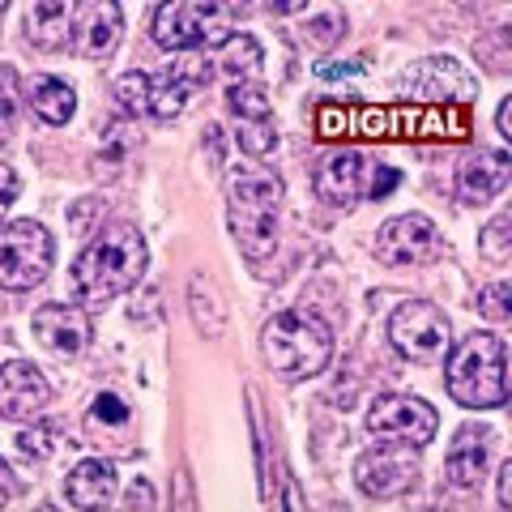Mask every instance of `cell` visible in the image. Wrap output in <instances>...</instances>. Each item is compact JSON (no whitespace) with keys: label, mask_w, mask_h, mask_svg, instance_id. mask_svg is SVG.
<instances>
[{"label":"cell","mask_w":512,"mask_h":512,"mask_svg":"<svg viewBox=\"0 0 512 512\" xmlns=\"http://www.w3.org/2000/svg\"><path fill=\"white\" fill-rule=\"evenodd\" d=\"M150 248L133 222H111L90 235V244L69 269V291L82 308H103V303L128 295L133 286L146 278Z\"/></svg>","instance_id":"cell-1"},{"label":"cell","mask_w":512,"mask_h":512,"mask_svg":"<svg viewBox=\"0 0 512 512\" xmlns=\"http://www.w3.org/2000/svg\"><path fill=\"white\" fill-rule=\"evenodd\" d=\"M286 184L282 175H274L269 167L244 163L227 175V222L235 235V248L248 256V261H265L278 248V210H282Z\"/></svg>","instance_id":"cell-2"},{"label":"cell","mask_w":512,"mask_h":512,"mask_svg":"<svg viewBox=\"0 0 512 512\" xmlns=\"http://www.w3.org/2000/svg\"><path fill=\"white\" fill-rule=\"evenodd\" d=\"M261 355L282 380L320 376L333 359V325L308 308L278 312L261 329Z\"/></svg>","instance_id":"cell-3"},{"label":"cell","mask_w":512,"mask_h":512,"mask_svg":"<svg viewBox=\"0 0 512 512\" xmlns=\"http://www.w3.org/2000/svg\"><path fill=\"white\" fill-rule=\"evenodd\" d=\"M448 393L466 410H500L508 402V346L500 333H470L448 350Z\"/></svg>","instance_id":"cell-4"},{"label":"cell","mask_w":512,"mask_h":512,"mask_svg":"<svg viewBox=\"0 0 512 512\" xmlns=\"http://www.w3.org/2000/svg\"><path fill=\"white\" fill-rule=\"evenodd\" d=\"M244 9L239 5H218V0H171V5L154 9V43L167 52H205V47H222Z\"/></svg>","instance_id":"cell-5"},{"label":"cell","mask_w":512,"mask_h":512,"mask_svg":"<svg viewBox=\"0 0 512 512\" xmlns=\"http://www.w3.org/2000/svg\"><path fill=\"white\" fill-rule=\"evenodd\" d=\"M56 239L35 218L0 222V291H35L52 274Z\"/></svg>","instance_id":"cell-6"},{"label":"cell","mask_w":512,"mask_h":512,"mask_svg":"<svg viewBox=\"0 0 512 512\" xmlns=\"http://www.w3.org/2000/svg\"><path fill=\"white\" fill-rule=\"evenodd\" d=\"M389 342L410 363H440L453 350V325L427 299H406L389 316Z\"/></svg>","instance_id":"cell-7"},{"label":"cell","mask_w":512,"mask_h":512,"mask_svg":"<svg viewBox=\"0 0 512 512\" xmlns=\"http://www.w3.org/2000/svg\"><path fill=\"white\" fill-rule=\"evenodd\" d=\"M436 410H431L423 397L410 393H384L367 406V431L380 444H406V448H423L436 440Z\"/></svg>","instance_id":"cell-8"},{"label":"cell","mask_w":512,"mask_h":512,"mask_svg":"<svg viewBox=\"0 0 512 512\" xmlns=\"http://www.w3.org/2000/svg\"><path fill=\"white\" fill-rule=\"evenodd\" d=\"M376 261L389 269L431 265L444 256V235L427 214H397L376 231Z\"/></svg>","instance_id":"cell-9"},{"label":"cell","mask_w":512,"mask_h":512,"mask_svg":"<svg viewBox=\"0 0 512 512\" xmlns=\"http://www.w3.org/2000/svg\"><path fill=\"white\" fill-rule=\"evenodd\" d=\"M419 474H423L419 448L406 444H376L355 461V483L372 500H397V495L414 491Z\"/></svg>","instance_id":"cell-10"},{"label":"cell","mask_w":512,"mask_h":512,"mask_svg":"<svg viewBox=\"0 0 512 512\" xmlns=\"http://www.w3.org/2000/svg\"><path fill=\"white\" fill-rule=\"evenodd\" d=\"M227 111L235 120V141L248 158H269L278 150V120L269 94L248 82V86H227Z\"/></svg>","instance_id":"cell-11"},{"label":"cell","mask_w":512,"mask_h":512,"mask_svg":"<svg viewBox=\"0 0 512 512\" xmlns=\"http://www.w3.org/2000/svg\"><path fill=\"white\" fill-rule=\"evenodd\" d=\"M210 82H214V64L205 60L201 52L180 56L175 64H167V69L150 73V111H146V116L175 120L188 107L192 94H201Z\"/></svg>","instance_id":"cell-12"},{"label":"cell","mask_w":512,"mask_h":512,"mask_svg":"<svg viewBox=\"0 0 512 512\" xmlns=\"http://www.w3.org/2000/svg\"><path fill=\"white\" fill-rule=\"evenodd\" d=\"M402 90L410 99L423 103H470L478 94L474 73L453 56H427L419 64H410L402 77Z\"/></svg>","instance_id":"cell-13"},{"label":"cell","mask_w":512,"mask_h":512,"mask_svg":"<svg viewBox=\"0 0 512 512\" xmlns=\"http://www.w3.org/2000/svg\"><path fill=\"white\" fill-rule=\"evenodd\" d=\"M52 402V384L26 359L0 363V419L9 423H39V414Z\"/></svg>","instance_id":"cell-14"},{"label":"cell","mask_w":512,"mask_h":512,"mask_svg":"<svg viewBox=\"0 0 512 512\" xmlns=\"http://www.w3.org/2000/svg\"><path fill=\"white\" fill-rule=\"evenodd\" d=\"M30 329L43 350H52L60 359H73L94 342V325L86 308H69V303H43L30 316Z\"/></svg>","instance_id":"cell-15"},{"label":"cell","mask_w":512,"mask_h":512,"mask_svg":"<svg viewBox=\"0 0 512 512\" xmlns=\"http://www.w3.org/2000/svg\"><path fill=\"white\" fill-rule=\"evenodd\" d=\"M367 175H372V167H367V158L359 150H338L320 163L312 188L329 210H350V205H359L367 197Z\"/></svg>","instance_id":"cell-16"},{"label":"cell","mask_w":512,"mask_h":512,"mask_svg":"<svg viewBox=\"0 0 512 512\" xmlns=\"http://www.w3.org/2000/svg\"><path fill=\"white\" fill-rule=\"evenodd\" d=\"M491 444H495V431L487 423H466L448 444V457H444V474L457 491H474L487 474V461H491Z\"/></svg>","instance_id":"cell-17"},{"label":"cell","mask_w":512,"mask_h":512,"mask_svg":"<svg viewBox=\"0 0 512 512\" xmlns=\"http://www.w3.org/2000/svg\"><path fill=\"white\" fill-rule=\"evenodd\" d=\"M124 35V13L111 0H90L77 5L73 13V52H82L90 60H103L116 52V43Z\"/></svg>","instance_id":"cell-18"},{"label":"cell","mask_w":512,"mask_h":512,"mask_svg":"<svg viewBox=\"0 0 512 512\" xmlns=\"http://www.w3.org/2000/svg\"><path fill=\"white\" fill-rule=\"evenodd\" d=\"M512 158L504 150H478L457 167V201L461 205H491L508 188Z\"/></svg>","instance_id":"cell-19"},{"label":"cell","mask_w":512,"mask_h":512,"mask_svg":"<svg viewBox=\"0 0 512 512\" xmlns=\"http://www.w3.org/2000/svg\"><path fill=\"white\" fill-rule=\"evenodd\" d=\"M116 491H120V474L103 457L77 461L69 478H64V495H69V504L77 512H107L116 504Z\"/></svg>","instance_id":"cell-20"},{"label":"cell","mask_w":512,"mask_h":512,"mask_svg":"<svg viewBox=\"0 0 512 512\" xmlns=\"http://www.w3.org/2000/svg\"><path fill=\"white\" fill-rule=\"evenodd\" d=\"M73 13L77 5L69 0H39L35 9L26 13V35L39 52H64L73 47Z\"/></svg>","instance_id":"cell-21"},{"label":"cell","mask_w":512,"mask_h":512,"mask_svg":"<svg viewBox=\"0 0 512 512\" xmlns=\"http://www.w3.org/2000/svg\"><path fill=\"white\" fill-rule=\"evenodd\" d=\"M26 107L35 111V116L43 124H69L73 120V111H77V90L64 82V77H52V73H35V77H26Z\"/></svg>","instance_id":"cell-22"},{"label":"cell","mask_w":512,"mask_h":512,"mask_svg":"<svg viewBox=\"0 0 512 512\" xmlns=\"http://www.w3.org/2000/svg\"><path fill=\"white\" fill-rule=\"evenodd\" d=\"M261 69H265V47H261V39H252V35H231L227 43L218 47L214 73L231 77V86L256 82V73H261Z\"/></svg>","instance_id":"cell-23"},{"label":"cell","mask_w":512,"mask_h":512,"mask_svg":"<svg viewBox=\"0 0 512 512\" xmlns=\"http://www.w3.org/2000/svg\"><path fill=\"white\" fill-rule=\"evenodd\" d=\"M86 427H90V436H111V431H116L124 453L133 448V410H128V402L120 393H99L94 397L90 414H86Z\"/></svg>","instance_id":"cell-24"},{"label":"cell","mask_w":512,"mask_h":512,"mask_svg":"<svg viewBox=\"0 0 512 512\" xmlns=\"http://www.w3.org/2000/svg\"><path fill=\"white\" fill-rule=\"evenodd\" d=\"M188 312H192V325H197L205 338H222V333H227V308H222L210 278L197 274L188 282Z\"/></svg>","instance_id":"cell-25"},{"label":"cell","mask_w":512,"mask_h":512,"mask_svg":"<svg viewBox=\"0 0 512 512\" xmlns=\"http://www.w3.org/2000/svg\"><path fill=\"white\" fill-rule=\"evenodd\" d=\"M248 427H252V448H256V487H261V500H269L274 495V470H269V431H265L256 389H248Z\"/></svg>","instance_id":"cell-26"},{"label":"cell","mask_w":512,"mask_h":512,"mask_svg":"<svg viewBox=\"0 0 512 512\" xmlns=\"http://www.w3.org/2000/svg\"><path fill=\"white\" fill-rule=\"evenodd\" d=\"M478 316H487V320H495V325H504V320L512 316V286H508V278H495V282H487V286H478Z\"/></svg>","instance_id":"cell-27"},{"label":"cell","mask_w":512,"mask_h":512,"mask_svg":"<svg viewBox=\"0 0 512 512\" xmlns=\"http://www.w3.org/2000/svg\"><path fill=\"white\" fill-rule=\"evenodd\" d=\"M508 231H512V214H508V210H500V214H495L487 227H483V235H478V248H483L487 261H495V265L508 261V252H512Z\"/></svg>","instance_id":"cell-28"},{"label":"cell","mask_w":512,"mask_h":512,"mask_svg":"<svg viewBox=\"0 0 512 512\" xmlns=\"http://www.w3.org/2000/svg\"><path fill=\"white\" fill-rule=\"evenodd\" d=\"M346 35V18L338 9H329V13H312L308 22H303V39H308L312 47H320V52H325V47H333Z\"/></svg>","instance_id":"cell-29"},{"label":"cell","mask_w":512,"mask_h":512,"mask_svg":"<svg viewBox=\"0 0 512 512\" xmlns=\"http://www.w3.org/2000/svg\"><path fill=\"white\" fill-rule=\"evenodd\" d=\"M116 99L128 116H146L150 111V73H137V69L124 73L116 82Z\"/></svg>","instance_id":"cell-30"},{"label":"cell","mask_w":512,"mask_h":512,"mask_svg":"<svg viewBox=\"0 0 512 512\" xmlns=\"http://www.w3.org/2000/svg\"><path fill=\"white\" fill-rule=\"evenodd\" d=\"M13 124H18V73L0 64V141L13 137Z\"/></svg>","instance_id":"cell-31"},{"label":"cell","mask_w":512,"mask_h":512,"mask_svg":"<svg viewBox=\"0 0 512 512\" xmlns=\"http://www.w3.org/2000/svg\"><path fill=\"white\" fill-rule=\"evenodd\" d=\"M508 43H512L508 30H491V35H483V39L474 43V56L483 60L491 73H508V64H512V56H508Z\"/></svg>","instance_id":"cell-32"},{"label":"cell","mask_w":512,"mask_h":512,"mask_svg":"<svg viewBox=\"0 0 512 512\" xmlns=\"http://www.w3.org/2000/svg\"><path fill=\"white\" fill-rule=\"evenodd\" d=\"M18 448H22L26 457H35V461L52 457V431H47V427H26L22 436H18Z\"/></svg>","instance_id":"cell-33"},{"label":"cell","mask_w":512,"mask_h":512,"mask_svg":"<svg viewBox=\"0 0 512 512\" xmlns=\"http://www.w3.org/2000/svg\"><path fill=\"white\" fill-rule=\"evenodd\" d=\"M397 184H402V171H397V167H376L372 175H367V201L389 197Z\"/></svg>","instance_id":"cell-34"},{"label":"cell","mask_w":512,"mask_h":512,"mask_svg":"<svg viewBox=\"0 0 512 512\" xmlns=\"http://www.w3.org/2000/svg\"><path fill=\"white\" fill-rule=\"evenodd\" d=\"M171 512H197V495H192V478L180 466L175 470V495H171Z\"/></svg>","instance_id":"cell-35"},{"label":"cell","mask_w":512,"mask_h":512,"mask_svg":"<svg viewBox=\"0 0 512 512\" xmlns=\"http://www.w3.org/2000/svg\"><path fill=\"white\" fill-rule=\"evenodd\" d=\"M18 192H22V180H18V171L0 163V210H9V205L18 201Z\"/></svg>","instance_id":"cell-36"},{"label":"cell","mask_w":512,"mask_h":512,"mask_svg":"<svg viewBox=\"0 0 512 512\" xmlns=\"http://www.w3.org/2000/svg\"><path fill=\"white\" fill-rule=\"evenodd\" d=\"M495 491H500V508H512V461H500V474H495Z\"/></svg>","instance_id":"cell-37"},{"label":"cell","mask_w":512,"mask_h":512,"mask_svg":"<svg viewBox=\"0 0 512 512\" xmlns=\"http://www.w3.org/2000/svg\"><path fill=\"white\" fill-rule=\"evenodd\" d=\"M495 128H500V141H512V94L495 107Z\"/></svg>","instance_id":"cell-38"},{"label":"cell","mask_w":512,"mask_h":512,"mask_svg":"<svg viewBox=\"0 0 512 512\" xmlns=\"http://www.w3.org/2000/svg\"><path fill=\"white\" fill-rule=\"evenodd\" d=\"M282 504H286V512H303V500H299V483L291 474L282 478Z\"/></svg>","instance_id":"cell-39"},{"label":"cell","mask_w":512,"mask_h":512,"mask_svg":"<svg viewBox=\"0 0 512 512\" xmlns=\"http://www.w3.org/2000/svg\"><path fill=\"white\" fill-rule=\"evenodd\" d=\"M9 500H13V474H9L5 461H0V512L9 508Z\"/></svg>","instance_id":"cell-40"}]
</instances>
